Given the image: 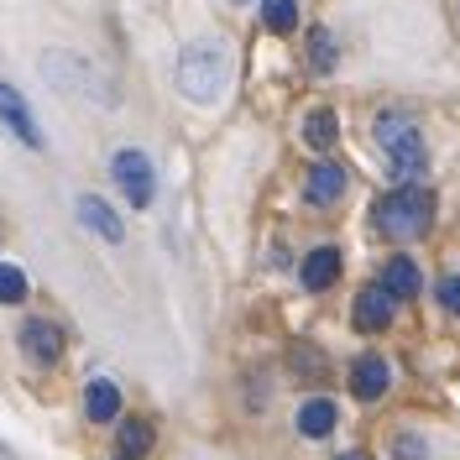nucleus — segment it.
Instances as JSON below:
<instances>
[{"label": "nucleus", "mask_w": 460, "mask_h": 460, "mask_svg": "<svg viewBox=\"0 0 460 460\" xmlns=\"http://www.w3.org/2000/svg\"><path fill=\"white\" fill-rule=\"evenodd\" d=\"M376 146H382V163H387V172L398 178V183H413V178H424V168H429V146H424V131L408 120L402 111H387L376 115Z\"/></svg>", "instance_id": "nucleus-2"}, {"label": "nucleus", "mask_w": 460, "mask_h": 460, "mask_svg": "<svg viewBox=\"0 0 460 460\" xmlns=\"http://www.w3.org/2000/svg\"><path fill=\"white\" fill-rule=\"evenodd\" d=\"M335 278H341V252H335V246H319V252L304 257V288L319 293V288H330Z\"/></svg>", "instance_id": "nucleus-13"}, {"label": "nucleus", "mask_w": 460, "mask_h": 460, "mask_svg": "<svg viewBox=\"0 0 460 460\" xmlns=\"http://www.w3.org/2000/svg\"><path fill=\"white\" fill-rule=\"evenodd\" d=\"M335 419H341V408L330 398H309L298 408V434L304 439H324V434H335Z\"/></svg>", "instance_id": "nucleus-11"}, {"label": "nucleus", "mask_w": 460, "mask_h": 460, "mask_svg": "<svg viewBox=\"0 0 460 460\" xmlns=\"http://www.w3.org/2000/svg\"><path fill=\"white\" fill-rule=\"evenodd\" d=\"M350 319H356V330H387L393 319H398V293L387 283H372V288H361L356 293V304H350Z\"/></svg>", "instance_id": "nucleus-5"}, {"label": "nucleus", "mask_w": 460, "mask_h": 460, "mask_svg": "<svg viewBox=\"0 0 460 460\" xmlns=\"http://www.w3.org/2000/svg\"><path fill=\"white\" fill-rule=\"evenodd\" d=\"M84 413L94 419V424H111L115 413H120V387L105 382V376H100V382H89V387H84Z\"/></svg>", "instance_id": "nucleus-12"}, {"label": "nucleus", "mask_w": 460, "mask_h": 460, "mask_svg": "<svg viewBox=\"0 0 460 460\" xmlns=\"http://www.w3.org/2000/svg\"><path fill=\"white\" fill-rule=\"evenodd\" d=\"M439 304H445L450 314H460V272H450V278H439Z\"/></svg>", "instance_id": "nucleus-21"}, {"label": "nucleus", "mask_w": 460, "mask_h": 460, "mask_svg": "<svg viewBox=\"0 0 460 460\" xmlns=\"http://www.w3.org/2000/svg\"><path fill=\"white\" fill-rule=\"evenodd\" d=\"M393 456L398 460H429V445H424L419 434H398V439H393Z\"/></svg>", "instance_id": "nucleus-20"}, {"label": "nucleus", "mask_w": 460, "mask_h": 460, "mask_svg": "<svg viewBox=\"0 0 460 460\" xmlns=\"http://www.w3.org/2000/svg\"><path fill=\"white\" fill-rule=\"evenodd\" d=\"M22 298H27V272L0 261V304H22Z\"/></svg>", "instance_id": "nucleus-19"}, {"label": "nucleus", "mask_w": 460, "mask_h": 460, "mask_svg": "<svg viewBox=\"0 0 460 460\" xmlns=\"http://www.w3.org/2000/svg\"><path fill=\"white\" fill-rule=\"evenodd\" d=\"M387 387H393V361H387V356H356V367H350V393L361 402H376Z\"/></svg>", "instance_id": "nucleus-7"}, {"label": "nucleus", "mask_w": 460, "mask_h": 460, "mask_svg": "<svg viewBox=\"0 0 460 460\" xmlns=\"http://www.w3.org/2000/svg\"><path fill=\"white\" fill-rule=\"evenodd\" d=\"M79 220H84L89 230H94V235H100V241H126V226H120V215H115L111 204L100 199V194H84V199H79Z\"/></svg>", "instance_id": "nucleus-9"}, {"label": "nucleus", "mask_w": 460, "mask_h": 460, "mask_svg": "<svg viewBox=\"0 0 460 460\" xmlns=\"http://www.w3.org/2000/svg\"><path fill=\"white\" fill-rule=\"evenodd\" d=\"M120 450L131 460L146 456V450H152V424H146V419H126V424H120Z\"/></svg>", "instance_id": "nucleus-16"}, {"label": "nucleus", "mask_w": 460, "mask_h": 460, "mask_svg": "<svg viewBox=\"0 0 460 460\" xmlns=\"http://www.w3.org/2000/svg\"><path fill=\"white\" fill-rule=\"evenodd\" d=\"M22 350L37 367H53V361H63V330H58L53 319H27L22 324Z\"/></svg>", "instance_id": "nucleus-6"}, {"label": "nucleus", "mask_w": 460, "mask_h": 460, "mask_svg": "<svg viewBox=\"0 0 460 460\" xmlns=\"http://www.w3.org/2000/svg\"><path fill=\"white\" fill-rule=\"evenodd\" d=\"M304 194H309V204H341V194H345V168H335V163H314L309 183H304Z\"/></svg>", "instance_id": "nucleus-10"}, {"label": "nucleus", "mask_w": 460, "mask_h": 460, "mask_svg": "<svg viewBox=\"0 0 460 460\" xmlns=\"http://www.w3.org/2000/svg\"><path fill=\"white\" fill-rule=\"evenodd\" d=\"M304 142L314 146V152H330V146L341 142V115L335 111H309V120H304Z\"/></svg>", "instance_id": "nucleus-15"}, {"label": "nucleus", "mask_w": 460, "mask_h": 460, "mask_svg": "<svg viewBox=\"0 0 460 460\" xmlns=\"http://www.w3.org/2000/svg\"><path fill=\"white\" fill-rule=\"evenodd\" d=\"M0 120L11 126V137H16L22 146H42V131H37V120H31L27 100H22L11 84H0Z\"/></svg>", "instance_id": "nucleus-8"}, {"label": "nucleus", "mask_w": 460, "mask_h": 460, "mask_svg": "<svg viewBox=\"0 0 460 460\" xmlns=\"http://www.w3.org/2000/svg\"><path fill=\"white\" fill-rule=\"evenodd\" d=\"M120 460H131V456H120Z\"/></svg>", "instance_id": "nucleus-24"}, {"label": "nucleus", "mask_w": 460, "mask_h": 460, "mask_svg": "<svg viewBox=\"0 0 460 460\" xmlns=\"http://www.w3.org/2000/svg\"><path fill=\"white\" fill-rule=\"evenodd\" d=\"M309 63H314V74H330V68H335V37L324 27L309 31Z\"/></svg>", "instance_id": "nucleus-18"}, {"label": "nucleus", "mask_w": 460, "mask_h": 460, "mask_svg": "<svg viewBox=\"0 0 460 460\" xmlns=\"http://www.w3.org/2000/svg\"><path fill=\"white\" fill-rule=\"evenodd\" d=\"M235 5H246V0H235Z\"/></svg>", "instance_id": "nucleus-23"}, {"label": "nucleus", "mask_w": 460, "mask_h": 460, "mask_svg": "<svg viewBox=\"0 0 460 460\" xmlns=\"http://www.w3.org/2000/svg\"><path fill=\"white\" fill-rule=\"evenodd\" d=\"M111 178H115V189L131 199V209H146L152 194H157V172L146 163V152H137V146H120L111 157Z\"/></svg>", "instance_id": "nucleus-4"}, {"label": "nucleus", "mask_w": 460, "mask_h": 460, "mask_svg": "<svg viewBox=\"0 0 460 460\" xmlns=\"http://www.w3.org/2000/svg\"><path fill=\"white\" fill-rule=\"evenodd\" d=\"M382 283L393 288L398 298H413V293H419V283H424V272H419V261H413V257H387V267H382Z\"/></svg>", "instance_id": "nucleus-14"}, {"label": "nucleus", "mask_w": 460, "mask_h": 460, "mask_svg": "<svg viewBox=\"0 0 460 460\" xmlns=\"http://www.w3.org/2000/svg\"><path fill=\"white\" fill-rule=\"evenodd\" d=\"M230 84V48L220 37H199L178 53V89L194 105H215Z\"/></svg>", "instance_id": "nucleus-1"}, {"label": "nucleus", "mask_w": 460, "mask_h": 460, "mask_svg": "<svg viewBox=\"0 0 460 460\" xmlns=\"http://www.w3.org/2000/svg\"><path fill=\"white\" fill-rule=\"evenodd\" d=\"M335 460H367V456H356V450H345V456H335Z\"/></svg>", "instance_id": "nucleus-22"}, {"label": "nucleus", "mask_w": 460, "mask_h": 460, "mask_svg": "<svg viewBox=\"0 0 460 460\" xmlns=\"http://www.w3.org/2000/svg\"><path fill=\"white\" fill-rule=\"evenodd\" d=\"M372 226H376V235H387V241H419V235L434 226V194L419 189V183H402V189H393V194L376 199Z\"/></svg>", "instance_id": "nucleus-3"}, {"label": "nucleus", "mask_w": 460, "mask_h": 460, "mask_svg": "<svg viewBox=\"0 0 460 460\" xmlns=\"http://www.w3.org/2000/svg\"><path fill=\"white\" fill-rule=\"evenodd\" d=\"M261 22L272 31H293L298 27V0H261Z\"/></svg>", "instance_id": "nucleus-17"}]
</instances>
